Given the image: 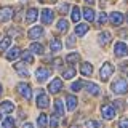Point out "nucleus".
I'll use <instances>...</instances> for the list:
<instances>
[{
  "instance_id": "f257e3e1",
  "label": "nucleus",
  "mask_w": 128,
  "mask_h": 128,
  "mask_svg": "<svg viewBox=\"0 0 128 128\" xmlns=\"http://www.w3.org/2000/svg\"><path fill=\"white\" fill-rule=\"evenodd\" d=\"M110 90L114 91L115 94H125L126 91H128V83L123 78H117V80H114V82H112Z\"/></svg>"
},
{
  "instance_id": "f03ea898",
  "label": "nucleus",
  "mask_w": 128,
  "mask_h": 128,
  "mask_svg": "<svg viewBox=\"0 0 128 128\" xmlns=\"http://www.w3.org/2000/svg\"><path fill=\"white\" fill-rule=\"evenodd\" d=\"M114 54L118 56V58H123V56H128V46L125 42H117L114 46Z\"/></svg>"
},
{
  "instance_id": "7ed1b4c3",
  "label": "nucleus",
  "mask_w": 128,
  "mask_h": 128,
  "mask_svg": "<svg viewBox=\"0 0 128 128\" xmlns=\"http://www.w3.org/2000/svg\"><path fill=\"white\" fill-rule=\"evenodd\" d=\"M112 72H114V67H112L110 62H104L102 67L99 69V75H101V78L106 82V80H109V77L112 75Z\"/></svg>"
},
{
  "instance_id": "20e7f679",
  "label": "nucleus",
  "mask_w": 128,
  "mask_h": 128,
  "mask_svg": "<svg viewBox=\"0 0 128 128\" xmlns=\"http://www.w3.org/2000/svg\"><path fill=\"white\" fill-rule=\"evenodd\" d=\"M101 114H102L104 118L110 120V118L115 117V107L110 106V104H102V106H101Z\"/></svg>"
},
{
  "instance_id": "39448f33",
  "label": "nucleus",
  "mask_w": 128,
  "mask_h": 128,
  "mask_svg": "<svg viewBox=\"0 0 128 128\" xmlns=\"http://www.w3.org/2000/svg\"><path fill=\"white\" fill-rule=\"evenodd\" d=\"M48 104H50L48 94H46L43 90H40L38 94H37V106L40 107V109H45V107H48Z\"/></svg>"
},
{
  "instance_id": "423d86ee",
  "label": "nucleus",
  "mask_w": 128,
  "mask_h": 128,
  "mask_svg": "<svg viewBox=\"0 0 128 128\" xmlns=\"http://www.w3.org/2000/svg\"><path fill=\"white\" fill-rule=\"evenodd\" d=\"M13 14H14V11H13L11 6H2V8H0V22L8 21Z\"/></svg>"
},
{
  "instance_id": "0eeeda50",
  "label": "nucleus",
  "mask_w": 128,
  "mask_h": 128,
  "mask_svg": "<svg viewBox=\"0 0 128 128\" xmlns=\"http://www.w3.org/2000/svg\"><path fill=\"white\" fill-rule=\"evenodd\" d=\"M54 19V13L50 10V8H43L42 10V22L43 24H51Z\"/></svg>"
},
{
  "instance_id": "6e6552de",
  "label": "nucleus",
  "mask_w": 128,
  "mask_h": 128,
  "mask_svg": "<svg viewBox=\"0 0 128 128\" xmlns=\"http://www.w3.org/2000/svg\"><path fill=\"white\" fill-rule=\"evenodd\" d=\"M61 88H62V80L61 78H53L51 83L48 85V91H50L51 94H54V93H58Z\"/></svg>"
},
{
  "instance_id": "1a4fd4ad",
  "label": "nucleus",
  "mask_w": 128,
  "mask_h": 128,
  "mask_svg": "<svg viewBox=\"0 0 128 128\" xmlns=\"http://www.w3.org/2000/svg\"><path fill=\"white\" fill-rule=\"evenodd\" d=\"M18 91H19V93H21L26 99H30V98H32L30 85H27V83H19V85H18Z\"/></svg>"
},
{
  "instance_id": "9d476101",
  "label": "nucleus",
  "mask_w": 128,
  "mask_h": 128,
  "mask_svg": "<svg viewBox=\"0 0 128 128\" xmlns=\"http://www.w3.org/2000/svg\"><path fill=\"white\" fill-rule=\"evenodd\" d=\"M48 75H50V70H48L46 67H38L37 72H35V77H37V80H38L40 83L45 82V80L48 78Z\"/></svg>"
},
{
  "instance_id": "9b49d317",
  "label": "nucleus",
  "mask_w": 128,
  "mask_h": 128,
  "mask_svg": "<svg viewBox=\"0 0 128 128\" xmlns=\"http://www.w3.org/2000/svg\"><path fill=\"white\" fill-rule=\"evenodd\" d=\"M27 35H29V38H38L43 35V27L42 26H35L32 27V29L27 32Z\"/></svg>"
},
{
  "instance_id": "f8f14e48",
  "label": "nucleus",
  "mask_w": 128,
  "mask_h": 128,
  "mask_svg": "<svg viewBox=\"0 0 128 128\" xmlns=\"http://www.w3.org/2000/svg\"><path fill=\"white\" fill-rule=\"evenodd\" d=\"M38 18V10L37 8H29L26 13V22H34Z\"/></svg>"
},
{
  "instance_id": "ddd939ff",
  "label": "nucleus",
  "mask_w": 128,
  "mask_h": 128,
  "mask_svg": "<svg viewBox=\"0 0 128 128\" xmlns=\"http://www.w3.org/2000/svg\"><path fill=\"white\" fill-rule=\"evenodd\" d=\"M110 22L114 24V26H120V24L123 22V14L118 13V11H114V13H110Z\"/></svg>"
},
{
  "instance_id": "4468645a",
  "label": "nucleus",
  "mask_w": 128,
  "mask_h": 128,
  "mask_svg": "<svg viewBox=\"0 0 128 128\" xmlns=\"http://www.w3.org/2000/svg\"><path fill=\"white\" fill-rule=\"evenodd\" d=\"M14 70L18 72L19 75H21V77H29V69H27L26 67V64H22V62H19V64H16L14 66Z\"/></svg>"
},
{
  "instance_id": "2eb2a0df",
  "label": "nucleus",
  "mask_w": 128,
  "mask_h": 128,
  "mask_svg": "<svg viewBox=\"0 0 128 128\" xmlns=\"http://www.w3.org/2000/svg\"><path fill=\"white\" fill-rule=\"evenodd\" d=\"M19 54H21V48H19V46H13L10 51H8L6 59H8V61H13V59H16Z\"/></svg>"
},
{
  "instance_id": "dca6fc26",
  "label": "nucleus",
  "mask_w": 128,
  "mask_h": 128,
  "mask_svg": "<svg viewBox=\"0 0 128 128\" xmlns=\"http://www.w3.org/2000/svg\"><path fill=\"white\" fill-rule=\"evenodd\" d=\"M83 18L86 19V21H94V10L93 8H90V6H86V8H83Z\"/></svg>"
},
{
  "instance_id": "f3484780",
  "label": "nucleus",
  "mask_w": 128,
  "mask_h": 128,
  "mask_svg": "<svg viewBox=\"0 0 128 128\" xmlns=\"http://www.w3.org/2000/svg\"><path fill=\"white\" fill-rule=\"evenodd\" d=\"M66 99H67V110H74L77 107V98L72 94H67Z\"/></svg>"
},
{
  "instance_id": "a211bd4d",
  "label": "nucleus",
  "mask_w": 128,
  "mask_h": 128,
  "mask_svg": "<svg viewBox=\"0 0 128 128\" xmlns=\"http://www.w3.org/2000/svg\"><path fill=\"white\" fill-rule=\"evenodd\" d=\"M80 18H82V11H80V8L78 6H74V8H72V11H70V19L74 22H78Z\"/></svg>"
},
{
  "instance_id": "6ab92c4d",
  "label": "nucleus",
  "mask_w": 128,
  "mask_h": 128,
  "mask_svg": "<svg viewBox=\"0 0 128 128\" xmlns=\"http://www.w3.org/2000/svg\"><path fill=\"white\" fill-rule=\"evenodd\" d=\"M110 38H112L110 32H101V34L98 35V40H99V43H101V45H106L107 42H110Z\"/></svg>"
},
{
  "instance_id": "aec40b11",
  "label": "nucleus",
  "mask_w": 128,
  "mask_h": 128,
  "mask_svg": "<svg viewBox=\"0 0 128 128\" xmlns=\"http://www.w3.org/2000/svg\"><path fill=\"white\" fill-rule=\"evenodd\" d=\"M80 72H82L83 75H91V74H93V66H91L90 62H82Z\"/></svg>"
},
{
  "instance_id": "412c9836",
  "label": "nucleus",
  "mask_w": 128,
  "mask_h": 128,
  "mask_svg": "<svg viewBox=\"0 0 128 128\" xmlns=\"http://www.w3.org/2000/svg\"><path fill=\"white\" fill-rule=\"evenodd\" d=\"M86 91H88V93H91L93 96L101 93V90H99V86L96 85V83H86Z\"/></svg>"
},
{
  "instance_id": "4be33fe9",
  "label": "nucleus",
  "mask_w": 128,
  "mask_h": 128,
  "mask_svg": "<svg viewBox=\"0 0 128 128\" xmlns=\"http://www.w3.org/2000/svg\"><path fill=\"white\" fill-rule=\"evenodd\" d=\"M61 48H62V43H61V40H59V38H53L50 42V50L51 51H59Z\"/></svg>"
},
{
  "instance_id": "5701e85b",
  "label": "nucleus",
  "mask_w": 128,
  "mask_h": 128,
  "mask_svg": "<svg viewBox=\"0 0 128 128\" xmlns=\"http://www.w3.org/2000/svg\"><path fill=\"white\" fill-rule=\"evenodd\" d=\"M88 30V26L86 24H77V27H75V35H78V37H82V35H85Z\"/></svg>"
},
{
  "instance_id": "b1692460",
  "label": "nucleus",
  "mask_w": 128,
  "mask_h": 128,
  "mask_svg": "<svg viewBox=\"0 0 128 128\" xmlns=\"http://www.w3.org/2000/svg\"><path fill=\"white\" fill-rule=\"evenodd\" d=\"M54 109H56V114L58 115H64V106H62V101L61 99H56L54 101Z\"/></svg>"
},
{
  "instance_id": "393cba45",
  "label": "nucleus",
  "mask_w": 128,
  "mask_h": 128,
  "mask_svg": "<svg viewBox=\"0 0 128 128\" xmlns=\"http://www.w3.org/2000/svg\"><path fill=\"white\" fill-rule=\"evenodd\" d=\"M37 123H38L40 128H46V125H48V117H46L45 114H40L38 118H37Z\"/></svg>"
},
{
  "instance_id": "a878e982",
  "label": "nucleus",
  "mask_w": 128,
  "mask_h": 128,
  "mask_svg": "<svg viewBox=\"0 0 128 128\" xmlns=\"http://www.w3.org/2000/svg\"><path fill=\"white\" fill-rule=\"evenodd\" d=\"M2 128H14V120H13V117H5V118H3Z\"/></svg>"
},
{
  "instance_id": "bb28decb",
  "label": "nucleus",
  "mask_w": 128,
  "mask_h": 128,
  "mask_svg": "<svg viewBox=\"0 0 128 128\" xmlns=\"http://www.w3.org/2000/svg\"><path fill=\"white\" fill-rule=\"evenodd\" d=\"M75 74H77V70H75L74 67H69V69H66V70L62 72V77L67 80V78H72V77H74Z\"/></svg>"
},
{
  "instance_id": "cd10ccee",
  "label": "nucleus",
  "mask_w": 128,
  "mask_h": 128,
  "mask_svg": "<svg viewBox=\"0 0 128 128\" xmlns=\"http://www.w3.org/2000/svg\"><path fill=\"white\" fill-rule=\"evenodd\" d=\"M58 29L61 30V32H66L67 29H69V22H67L64 18H62V19H59V21H58Z\"/></svg>"
},
{
  "instance_id": "c85d7f7f",
  "label": "nucleus",
  "mask_w": 128,
  "mask_h": 128,
  "mask_svg": "<svg viewBox=\"0 0 128 128\" xmlns=\"http://www.w3.org/2000/svg\"><path fill=\"white\" fill-rule=\"evenodd\" d=\"M78 59H80V54H77V53H70V54H67V56H66V61L69 62V64L77 62Z\"/></svg>"
},
{
  "instance_id": "c756f323",
  "label": "nucleus",
  "mask_w": 128,
  "mask_h": 128,
  "mask_svg": "<svg viewBox=\"0 0 128 128\" xmlns=\"http://www.w3.org/2000/svg\"><path fill=\"white\" fill-rule=\"evenodd\" d=\"M30 50L34 51V53H37V54H43V51H45L40 43H32V45H30Z\"/></svg>"
},
{
  "instance_id": "7c9ffc66",
  "label": "nucleus",
  "mask_w": 128,
  "mask_h": 128,
  "mask_svg": "<svg viewBox=\"0 0 128 128\" xmlns=\"http://www.w3.org/2000/svg\"><path fill=\"white\" fill-rule=\"evenodd\" d=\"M10 43H11V38L10 37H5L2 42H0V51H5L6 48L10 46Z\"/></svg>"
},
{
  "instance_id": "2f4dec72",
  "label": "nucleus",
  "mask_w": 128,
  "mask_h": 128,
  "mask_svg": "<svg viewBox=\"0 0 128 128\" xmlns=\"http://www.w3.org/2000/svg\"><path fill=\"white\" fill-rule=\"evenodd\" d=\"M21 56H22V61H24V62H27V64H32V62H34V58L30 56L29 51H22Z\"/></svg>"
},
{
  "instance_id": "473e14b6",
  "label": "nucleus",
  "mask_w": 128,
  "mask_h": 128,
  "mask_svg": "<svg viewBox=\"0 0 128 128\" xmlns=\"http://www.w3.org/2000/svg\"><path fill=\"white\" fill-rule=\"evenodd\" d=\"M13 109H14V106H13L10 101H3V102H2V110H3V112H11Z\"/></svg>"
},
{
  "instance_id": "72a5a7b5",
  "label": "nucleus",
  "mask_w": 128,
  "mask_h": 128,
  "mask_svg": "<svg viewBox=\"0 0 128 128\" xmlns=\"http://www.w3.org/2000/svg\"><path fill=\"white\" fill-rule=\"evenodd\" d=\"M82 86H83V82H82V80H77V82H74L70 85L72 91H80V90H82Z\"/></svg>"
},
{
  "instance_id": "f704fd0d",
  "label": "nucleus",
  "mask_w": 128,
  "mask_h": 128,
  "mask_svg": "<svg viewBox=\"0 0 128 128\" xmlns=\"http://www.w3.org/2000/svg\"><path fill=\"white\" fill-rule=\"evenodd\" d=\"M85 126L86 128H99V126H101V123H99V122H94V120H88V122L85 123Z\"/></svg>"
},
{
  "instance_id": "c9c22d12",
  "label": "nucleus",
  "mask_w": 128,
  "mask_h": 128,
  "mask_svg": "<svg viewBox=\"0 0 128 128\" xmlns=\"http://www.w3.org/2000/svg\"><path fill=\"white\" fill-rule=\"evenodd\" d=\"M106 21H107V14L104 13V11H101V13L98 14V24H99V26H101V24H104Z\"/></svg>"
},
{
  "instance_id": "e433bc0d",
  "label": "nucleus",
  "mask_w": 128,
  "mask_h": 128,
  "mask_svg": "<svg viewBox=\"0 0 128 128\" xmlns=\"http://www.w3.org/2000/svg\"><path fill=\"white\" fill-rule=\"evenodd\" d=\"M118 126H120V128H128V117H123V118H120V122H118Z\"/></svg>"
},
{
  "instance_id": "4c0bfd02",
  "label": "nucleus",
  "mask_w": 128,
  "mask_h": 128,
  "mask_svg": "<svg viewBox=\"0 0 128 128\" xmlns=\"http://www.w3.org/2000/svg\"><path fill=\"white\" fill-rule=\"evenodd\" d=\"M59 11H61V13H64V14H66L67 11H69V3H62V5L59 6Z\"/></svg>"
},
{
  "instance_id": "58836bf2",
  "label": "nucleus",
  "mask_w": 128,
  "mask_h": 128,
  "mask_svg": "<svg viewBox=\"0 0 128 128\" xmlns=\"http://www.w3.org/2000/svg\"><path fill=\"white\" fill-rule=\"evenodd\" d=\"M74 45H75V37H74V35H70V37L67 38V46H69V48H72Z\"/></svg>"
},
{
  "instance_id": "ea45409f",
  "label": "nucleus",
  "mask_w": 128,
  "mask_h": 128,
  "mask_svg": "<svg viewBox=\"0 0 128 128\" xmlns=\"http://www.w3.org/2000/svg\"><path fill=\"white\" fill-rule=\"evenodd\" d=\"M50 125L53 126V128L58 126V120H56V117H51V120H50Z\"/></svg>"
},
{
  "instance_id": "a19ab883",
  "label": "nucleus",
  "mask_w": 128,
  "mask_h": 128,
  "mask_svg": "<svg viewBox=\"0 0 128 128\" xmlns=\"http://www.w3.org/2000/svg\"><path fill=\"white\" fill-rule=\"evenodd\" d=\"M22 128H34V125H32V123H29V122H26L22 125Z\"/></svg>"
},
{
  "instance_id": "79ce46f5",
  "label": "nucleus",
  "mask_w": 128,
  "mask_h": 128,
  "mask_svg": "<svg viewBox=\"0 0 128 128\" xmlns=\"http://www.w3.org/2000/svg\"><path fill=\"white\" fill-rule=\"evenodd\" d=\"M115 104H117V106H118V109H122V107H123V102H122V101H117Z\"/></svg>"
},
{
  "instance_id": "37998d69",
  "label": "nucleus",
  "mask_w": 128,
  "mask_h": 128,
  "mask_svg": "<svg viewBox=\"0 0 128 128\" xmlns=\"http://www.w3.org/2000/svg\"><path fill=\"white\" fill-rule=\"evenodd\" d=\"M85 2H86V3H93L94 0H85Z\"/></svg>"
},
{
  "instance_id": "c03bdc74",
  "label": "nucleus",
  "mask_w": 128,
  "mask_h": 128,
  "mask_svg": "<svg viewBox=\"0 0 128 128\" xmlns=\"http://www.w3.org/2000/svg\"><path fill=\"white\" fill-rule=\"evenodd\" d=\"M70 128H78V125H72V126H70Z\"/></svg>"
},
{
  "instance_id": "a18cd8bd",
  "label": "nucleus",
  "mask_w": 128,
  "mask_h": 128,
  "mask_svg": "<svg viewBox=\"0 0 128 128\" xmlns=\"http://www.w3.org/2000/svg\"><path fill=\"white\" fill-rule=\"evenodd\" d=\"M0 94H2V85H0Z\"/></svg>"
}]
</instances>
